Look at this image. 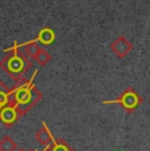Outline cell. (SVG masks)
I'll list each match as a JSON object with an SVG mask.
<instances>
[{
    "label": "cell",
    "mask_w": 150,
    "mask_h": 151,
    "mask_svg": "<svg viewBox=\"0 0 150 151\" xmlns=\"http://www.w3.org/2000/svg\"><path fill=\"white\" fill-rule=\"evenodd\" d=\"M17 47H19L17 45L13 46L12 50H9L11 54L8 55V57H5L4 59L0 62V67L4 70L9 76H12L13 79H16V80L24 74L25 70L28 67H30V65L28 66V60H27V58H25L27 55L24 53H20V51L17 50Z\"/></svg>",
    "instance_id": "1"
},
{
    "label": "cell",
    "mask_w": 150,
    "mask_h": 151,
    "mask_svg": "<svg viewBox=\"0 0 150 151\" xmlns=\"http://www.w3.org/2000/svg\"><path fill=\"white\" fill-rule=\"evenodd\" d=\"M141 103H142V99H141L140 95H138L132 87H128V88L121 93V96L119 99H116V100H113V101H105L104 104H120L125 110L133 112V110H136L141 105Z\"/></svg>",
    "instance_id": "2"
},
{
    "label": "cell",
    "mask_w": 150,
    "mask_h": 151,
    "mask_svg": "<svg viewBox=\"0 0 150 151\" xmlns=\"http://www.w3.org/2000/svg\"><path fill=\"white\" fill-rule=\"evenodd\" d=\"M111 50L115 53V55L119 58H125L126 55L133 50V45L128 38L124 36H120L111 43Z\"/></svg>",
    "instance_id": "3"
},
{
    "label": "cell",
    "mask_w": 150,
    "mask_h": 151,
    "mask_svg": "<svg viewBox=\"0 0 150 151\" xmlns=\"http://www.w3.org/2000/svg\"><path fill=\"white\" fill-rule=\"evenodd\" d=\"M17 110L16 106L13 105H5L3 106L1 110H0V121L4 122L7 126H11L17 118Z\"/></svg>",
    "instance_id": "4"
},
{
    "label": "cell",
    "mask_w": 150,
    "mask_h": 151,
    "mask_svg": "<svg viewBox=\"0 0 150 151\" xmlns=\"http://www.w3.org/2000/svg\"><path fill=\"white\" fill-rule=\"evenodd\" d=\"M36 41H38L40 43H42V45L49 46V45H51V43H54V41H56V33H54V30L51 28L45 27L40 30L38 37H37Z\"/></svg>",
    "instance_id": "5"
},
{
    "label": "cell",
    "mask_w": 150,
    "mask_h": 151,
    "mask_svg": "<svg viewBox=\"0 0 150 151\" xmlns=\"http://www.w3.org/2000/svg\"><path fill=\"white\" fill-rule=\"evenodd\" d=\"M41 47L37 45V41H30L22 45V53L27 55L28 58H34V55L38 53Z\"/></svg>",
    "instance_id": "6"
},
{
    "label": "cell",
    "mask_w": 150,
    "mask_h": 151,
    "mask_svg": "<svg viewBox=\"0 0 150 151\" xmlns=\"http://www.w3.org/2000/svg\"><path fill=\"white\" fill-rule=\"evenodd\" d=\"M36 138H37V141H38L40 143L45 145V146H48V145L53 141V137H51L50 132L48 130V127L46 126H42V129H40L38 132H37Z\"/></svg>",
    "instance_id": "7"
},
{
    "label": "cell",
    "mask_w": 150,
    "mask_h": 151,
    "mask_svg": "<svg viewBox=\"0 0 150 151\" xmlns=\"http://www.w3.org/2000/svg\"><path fill=\"white\" fill-rule=\"evenodd\" d=\"M33 59H34V62H37L41 67H44V66H46L51 60V55L49 54V51H46L45 49H40L38 53L34 55Z\"/></svg>",
    "instance_id": "8"
},
{
    "label": "cell",
    "mask_w": 150,
    "mask_h": 151,
    "mask_svg": "<svg viewBox=\"0 0 150 151\" xmlns=\"http://www.w3.org/2000/svg\"><path fill=\"white\" fill-rule=\"evenodd\" d=\"M17 145L11 137L5 135L0 139V151H16Z\"/></svg>",
    "instance_id": "9"
},
{
    "label": "cell",
    "mask_w": 150,
    "mask_h": 151,
    "mask_svg": "<svg viewBox=\"0 0 150 151\" xmlns=\"http://www.w3.org/2000/svg\"><path fill=\"white\" fill-rule=\"evenodd\" d=\"M50 151H71V150H70V147L66 143H63V142H56V143L51 146Z\"/></svg>",
    "instance_id": "10"
},
{
    "label": "cell",
    "mask_w": 150,
    "mask_h": 151,
    "mask_svg": "<svg viewBox=\"0 0 150 151\" xmlns=\"http://www.w3.org/2000/svg\"><path fill=\"white\" fill-rule=\"evenodd\" d=\"M16 151H25L24 149H19V150H16Z\"/></svg>",
    "instance_id": "11"
},
{
    "label": "cell",
    "mask_w": 150,
    "mask_h": 151,
    "mask_svg": "<svg viewBox=\"0 0 150 151\" xmlns=\"http://www.w3.org/2000/svg\"><path fill=\"white\" fill-rule=\"evenodd\" d=\"M1 108H3V106H0V110H1Z\"/></svg>",
    "instance_id": "12"
}]
</instances>
